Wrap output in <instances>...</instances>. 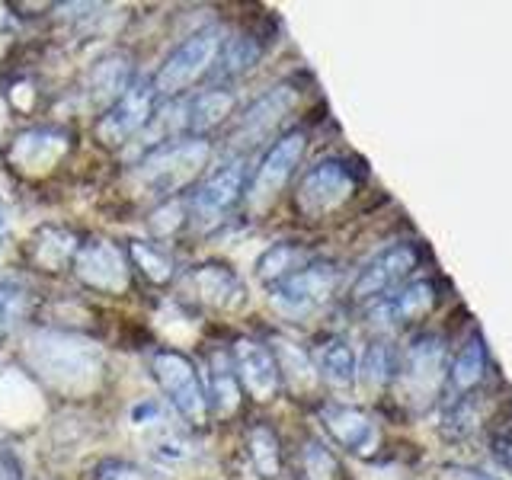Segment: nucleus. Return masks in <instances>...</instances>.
I'll return each mask as SVG.
<instances>
[{
    "instance_id": "obj_5",
    "label": "nucleus",
    "mask_w": 512,
    "mask_h": 480,
    "mask_svg": "<svg viewBox=\"0 0 512 480\" xmlns=\"http://www.w3.org/2000/svg\"><path fill=\"white\" fill-rule=\"evenodd\" d=\"M359 189V173L356 167L343 157H324L314 167L301 173L295 186V212L308 221H320L356 196Z\"/></svg>"
},
{
    "instance_id": "obj_10",
    "label": "nucleus",
    "mask_w": 512,
    "mask_h": 480,
    "mask_svg": "<svg viewBox=\"0 0 512 480\" xmlns=\"http://www.w3.org/2000/svg\"><path fill=\"white\" fill-rule=\"evenodd\" d=\"M74 276L84 282L90 292L100 295H125L132 285V263L128 253L106 237L80 240L74 256Z\"/></svg>"
},
{
    "instance_id": "obj_29",
    "label": "nucleus",
    "mask_w": 512,
    "mask_h": 480,
    "mask_svg": "<svg viewBox=\"0 0 512 480\" xmlns=\"http://www.w3.org/2000/svg\"><path fill=\"white\" fill-rule=\"evenodd\" d=\"M269 349H272V356H276L282 384H288L292 391H311L314 384L320 381L317 372H314V365H311V356L304 349H298L295 343L276 340V343H269Z\"/></svg>"
},
{
    "instance_id": "obj_39",
    "label": "nucleus",
    "mask_w": 512,
    "mask_h": 480,
    "mask_svg": "<svg viewBox=\"0 0 512 480\" xmlns=\"http://www.w3.org/2000/svg\"><path fill=\"white\" fill-rule=\"evenodd\" d=\"M4 231H7V205L0 202V244H4Z\"/></svg>"
},
{
    "instance_id": "obj_26",
    "label": "nucleus",
    "mask_w": 512,
    "mask_h": 480,
    "mask_svg": "<svg viewBox=\"0 0 512 480\" xmlns=\"http://www.w3.org/2000/svg\"><path fill=\"white\" fill-rule=\"evenodd\" d=\"M247 455L253 471L263 480H276L282 474V439L266 423H253L247 432Z\"/></svg>"
},
{
    "instance_id": "obj_37",
    "label": "nucleus",
    "mask_w": 512,
    "mask_h": 480,
    "mask_svg": "<svg viewBox=\"0 0 512 480\" xmlns=\"http://www.w3.org/2000/svg\"><path fill=\"white\" fill-rule=\"evenodd\" d=\"M189 455V442L183 439H164L157 445V458H164V461H180Z\"/></svg>"
},
{
    "instance_id": "obj_25",
    "label": "nucleus",
    "mask_w": 512,
    "mask_h": 480,
    "mask_svg": "<svg viewBox=\"0 0 512 480\" xmlns=\"http://www.w3.org/2000/svg\"><path fill=\"white\" fill-rule=\"evenodd\" d=\"M400 368V352L388 340H372L365 346L359 368H356V381H362L368 391H384L391 388Z\"/></svg>"
},
{
    "instance_id": "obj_11",
    "label": "nucleus",
    "mask_w": 512,
    "mask_h": 480,
    "mask_svg": "<svg viewBox=\"0 0 512 480\" xmlns=\"http://www.w3.org/2000/svg\"><path fill=\"white\" fill-rule=\"evenodd\" d=\"M247 186V164L244 160H231L228 167L215 170L208 180L189 196V224L199 231L215 228L224 221V215L244 199Z\"/></svg>"
},
{
    "instance_id": "obj_3",
    "label": "nucleus",
    "mask_w": 512,
    "mask_h": 480,
    "mask_svg": "<svg viewBox=\"0 0 512 480\" xmlns=\"http://www.w3.org/2000/svg\"><path fill=\"white\" fill-rule=\"evenodd\" d=\"M445 375H448V346L442 336L439 333L413 336L410 346L400 352V368L394 378L397 397L413 413H423L445 391Z\"/></svg>"
},
{
    "instance_id": "obj_32",
    "label": "nucleus",
    "mask_w": 512,
    "mask_h": 480,
    "mask_svg": "<svg viewBox=\"0 0 512 480\" xmlns=\"http://www.w3.org/2000/svg\"><path fill=\"white\" fill-rule=\"evenodd\" d=\"M186 221H189V199L176 196V199H167L154 208L151 218H148V228L154 237H170V234L180 231Z\"/></svg>"
},
{
    "instance_id": "obj_22",
    "label": "nucleus",
    "mask_w": 512,
    "mask_h": 480,
    "mask_svg": "<svg viewBox=\"0 0 512 480\" xmlns=\"http://www.w3.org/2000/svg\"><path fill=\"white\" fill-rule=\"evenodd\" d=\"M135 84V68H132V58L125 52H109L90 68L87 77V96L93 106H112L119 96Z\"/></svg>"
},
{
    "instance_id": "obj_33",
    "label": "nucleus",
    "mask_w": 512,
    "mask_h": 480,
    "mask_svg": "<svg viewBox=\"0 0 512 480\" xmlns=\"http://www.w3.org/2000/svg\"><path fill=\"white\" fill-rule=\"evenodd\" d=\"M490 455L503 471L512 474V404L493 416L490 426Z\"/></svg>"
},
{
    "instance_id": "obj_14",
    "label": "nucleus",
    "mask_w": 512,
    "mask_h": 480,
    "mask_svg": "<svg viewBox=\"0 0 512 480\" xmlns=\"http://www.w3.org/2000/svg\"><path fill=\"white\" fill-rule=\"evenodd\" d=\"M228 356L234 365V375L240 381V391H247L256 404L276 400V394L282 391V375H279V365H276V356H272L269 343L240 336V340H234Z\"/></svg>"
},
{
    "instance_id": "obj_34",
    "label": "nucleus",
    "mask_w": 512,
    "mask_h": 480,
    "mask_svg": "<svg viewBox=\"0 0 512 480\" xmlns=\"http://www.w3.org/2000/svg\"><path fill=\"white\" fill-rule=\"evenodd\" d=\"M26 314V292L20 285L0 282V340L10 336V330L20 324Z\"/></svg>"
},
{
    "instance_id": "obj_7",
    "label": "nucleus",
    "mask_w": 512,
    "mask_h": 480,
    "mask_svg": "<svg viewBox=\"0 0 512 480\" xmlns=\"http://www.w3.org/2000/svg\"><path fill=\"white\" fill-rule=\"evenodd\" d=\"M336 285H340V266L330 260H308L292 276L269 285L266 292L272 308L282 311L285 317H304L324 308L330 295L336 292Z\"/></svg>"
},
{
    "instance_id": "obj_15",
    "label": "nucleus",
    "mask_w": 512,
    "mask_h": 480,
    "mask_svg": "<svg viewBox=\"0 0 512 480\" xmlns=\"http://www.w3.org/2000/svg\"><path fill=\"white\" fill-rule=\"evenodd\" d=\"M320 423H324L327 436L346 448L356 458H372L381 445V429L378 420L362 407L352 404H324L320 407Z\"/></svg>"
},
{
    "instance_id": "obj_38",
    "label": "nucleus",
    "mask_w": 512,
    "mask_h": 480,
    "mask_svg": "<svg viewBox=\"0 0 512 480\" xmlns=\"http://www.w3.org/2000/svg\"><path fill=\"white\" fill-rule=\"evenodd\" d=\"M157 416H160V407L154 404V400H144V404L132 407V423L135 426H144L148 420H157Z\"/></svg>"
},
{
    "instance_id": "obj_31",
    "label": "nucleus",
    "mask_w": 512,
    "mask_h": 480,
    "mask_svg": "<svg viewBox=\"0 0 512 480\" xmlns=\"http://www.w3.org/2000/svg\"><path fill=\"white\" fill-rule=\"evenodd\" d=\"M125 253H128V263H132L151 285H167L173 279L176 266H173V256H167V250L144 244V240H132Z\"/></svg>"
},
{
    "instance_id": "obj_19",
    "label": "nucleus",
    "mask_w": 512,
    "mask_h": 480,
    "mask_svg": "<svg viewBox=\"0 0 512 480\" xmlns=\"http://www.w3.org/2000/svg\"><path fill=\"white\" fill-rule=\"evenodd\" d=\"M189 288L199 304L218 314H237L247 304V285L234 269L221 263H202L189 272Z\"/></svg>"
},
{
    "instance_id": "obj_12",
    "label": "nucleus",
    "mask_w": 512,
    "mask_h": 480,
    "mask_svg": "<svg viewBox=\"0 0 512 480\" xmlns=\"http://www.w3.org/2000/svg\"><path fill=\"white\" fill-rule=\"evenodd\" d=\"M157 109V93L151 80H135L116 103H112L100 122H96V138H100L106 148H122L125 141H132L138 132L148 128Z\"/></svg>"
},
{
    "instance_id": "obj_24",
    "label": "nucleus",
    "mask_w": 512,
    "mask_h": 480,
    "mask_svg": "<svg viewBox=\"0 0 512 480\" xmlns=\"http://www.w3.org/2000/svg\"><path fill=\"white\" fill-rule=\"evenodd\" d=\"M208 378H212V384L205 388L208 394V410H212L215 416H221V420H228V416H234L240 410V400H244V391H240V381L234 375V365H231V356L228 352H215L212 362H208Z\"/></svg>"
},
{
    "instance_id": "obj_13",
    "label": "nucleus",
    "mask_w": 512,
    "mask_h": 480,
    "mask_svg": "<svg viewBox=\"0 0 512 480\" xmlns=\"http://www.w3.org/2000/svg\"><path fill=\"white\" fill-rule=\"evenodd\" d=\"M298 100H301V90L292 84V80L269 87L263 96H256V100L237 116V125L231 132V144L240 151H247V148H253V144L266 141L285 122L288 112L298 106Z\"/></svg>"
},
{
    "instance_id": "obj_18",
    "label": "nucleus",
    "mask_w": 512,
    "mask_h": 480,
    "mask_svg": "<svg viewBox=\"0 0 512 480\" xmlns=\"http://www.w3.org/2000/svg\"><path fill=\"white\" fill-rule=\"evenodd\" d=\"M490 375V352L480 330H474L468 340L461 343L455 352V359L448 362V375H445V404H455V400H468L484 394V384Z\"/></svg>"
},
{
    "instance_id": "obj_17",
    "label": "nucleus",
    "mask_w": 512,
    "mask_h": 480,
    "mask_svg": "<svg viewBox=\"0 0 512 480\" xmlns=\"http://www.w3.org/2000/svg\"><path fill=\"white\" fill-rule=\"evenodd\" d=\"M71 151V132L58 125L26 128L10 141V164L26 176H42Z\"/></svg>"
},
{
    "instance_id": "obj_9",
    "label": "nucleus",
    "mask_w": 512,
    "mask_h": 480,
    "mask_svg": "<svg viewBox=\"0 0 512 480\" xmlns=\"http://www.w3.org/2000/svg\"><path fill=\"white\" fill-rule=\"evenodd\" d=\"M304 151H308V135L304 132H288L282 138H276V144L263 154L260 167L253 170L250 186H247V208L253 215L266 212V208L279 199V192L288 186V180L295 176V170L301 167Z\"/></svg>"
},
{
    "instance_id": "obj_30",
    "label": "nucleus",
    "mask_w": 512,
    "mask_h": 480,
    "mask_svg": "<svg viewBox=\"0 0 512 480\" xmlns=\"http://www.w3.org/2000/svg\"><path fill=\"white\" fill-rule=\"evenodd\" d=\"M260 55H263L260 39H253V36H234V39H224L221 52H218V58H215L212 74H215V77H221V80L240 77V74H247L256 61H260Z\"/></svg>"
},
{
    "instance_id": "obj_16",
    "label": "nucleus",
    "mask_w": 512,
    "mask_h": 480,
    "mask_svg": "<svg viewBox=\"0 0 512 480\" xmlns=\"http://www.w3.org/2000/svg\"><path fill=\"white\" fill-rule=\"evenodd\" d=\"M436 304H439L436 279H410L388 298L368 304V317H372V324H378L381 330L384 327H410L416 320H423L426 314H432Z\"/></svg>"
},
{
    "instance_id": "obj_2",
    "label": "nucleus",
    "mask_w": 512,
    "mask_h": 480,
    "mask_svg": "<svg viewBox=\"0 0 512 480\" xmlns=\"http://www.w3.org/2000/svg\"><path fill=\"white\" fill-rule=\"evenodd\" d=\"M208 157H212V144L205 138H173L144 154L132 173V189L141 199H176L208 167Z\"/></svg>"
},
{
    "instance_id": "obj_27",
    "label": "nucleus",
    "mask_w": 512,
    "mask_h": 480,
    "mask_svg": "<svg viewBox=\"0 0 512 480\" xmlns=\"http://www.w3.org/2000/svg\"><path fill=\"white\" fill-rule=\"evenodd\" d=\"M308 260H314L308 250L292 244V240H282V244H272L269 250H263V256L256 260V279L269 288L282 282L285 276H292V272L301 269Z\"/></svg>"
},
{
    "instance_id": "obj_35",
    "label": "nucleus",
    "mask_w": 512,
    "mask_h": 480,
    "mask_svg": "<svg viewBox=\"0 0 512 480\" xmlns=\"http://www.w3.org/2000/svg\"><path fill=\"white\" fill-rule=\"evenodd\" d=\"M93 480H157V477L132 461H103L100 468H96Z\"/></svg>"
},
{
    "instance_id": "obj_21",
    "label": "nucleus",
    "mask_w": 512,
    "mask_h": 480,
    "mask_svg": "<svg viewBox=\"0 0 512 480\" xmlns=\"http://www.w3.org/2000/svg\"><path fill=\"white\" fill-rule=\"evenodd\" d=\"M77 247H80V237L71 228H61V224H42V228L29 240V260L39 272L58 276V272L74 266Z\"/></svg>"
},
{
    "instance_id": "obj_23",
    "label": "nucleus",
    "mask_w": 512,
    "mask_h": 480,
    "mask_svg": "<svg viewBox=\"0 0 512 480\" xmlns=\"http://www.w3.org/2000/svg\"><path fill=\"white\" fill-rule=\"evenodd\" d=\"M234 109V93L215 87V90H202L192 96L189 103H183V132H189V138H202L208 128L221 125L231 116Z\"/></svg>"
},
{
    "instance_id": "obj_6",
    "label": "nucleus",
    "mask_w": 512,
    "mask_h": 480,
    "mask_svg": "<svg viewBox=\"0 0 512 480\" xmlns=\"http://www.w3.org/2000/svg\"><path fill=\"white\" fill-rule=\"evenodd\" d=\"M151 372L160 384V391L170 400V407L183 416L189 426H205L212 410H208V394L199 378V368L189 356L176 349H160L151 359Z\"/></svg>"
},
{
    "instance_id": "obj_28",
    "label": "nucleus",
    "mask_w": 512,
    "mask_h": 480,
    "mask_svg": "<svg viewBox=\"0 0 512 480\" xmlns=\"http://www.w3.org/2000/svg\"><path fill=\"white\" fill-rule=\"evenodd\" d=\"M298 480H343V464L333 455V448L320 439H304L295 455Z\"/></svg>"
},
{
    "instance_id": "obj_4",
    "label": "nucleus",
    "mask_w": 512,
    "mask_h": 480,
    "mask_svg": "<svg viewBox=\"0 0 512 480\" xmlns=\"http://www.w3.org/2000/svg\"><path fill=\"white\" fill-rule=\"evenodd\" d=\"M221 45H224V32L218 26H205L192 32V36H186L151 77L157 100H176V96H183L196 80H202L215 68Z\"/></svg>"
},
{
    "instance_id": "obj_20",
    "label": "nucleus",
    "mask_w": 512,
    "mask_h": 480,
    "mask_svg": "<svg viewBox=\"0 0 512 480\" xmlns=\"http://www.w3.org/2000/svg\"><path fill=\"white\" fill-rule=\"evenodd\" d=\"M311 356V365L320 381H327L330 388H352L356 384V368H359V359H356V349L349 346L346 336H320L314 343V349L308 352Z\"/></svg>"
},
{
    "instance_id": "obj_1",
    "label": "nucleus",
    "mask_w": 512,
    "mask_h": 480,
    "mask_svg": "<svg viewBox=\"0 0 512 480\" xmlns=\"http://www.w3.org/2000/svg\"><path fill=\"white\" fill-rule=\"evenodd\" d=\"M26 362L61 394H87L103 372V352L93 340L64 330H39L26 340Z\"/></svg>"
},
{
    "instance_id": "obj_36",
    "label": "nucleus",
    "mask_w": 512,
    "mask_h": 480,
    "mask_svg": "<svg viewBox=\"0 0 512 480\" xmlns=\"http://www.w3.org/2000/svg\"><path fill=\"white\" fill-rule=\"evenodd\" d=\"M0 480H23V461L7 445H0Z\"/></svg>"
},
{
    "instance_id": "obj_8",
    "label": "nucleus",
    "mask_w": 512,
    "mask_h": 480,
    "mask_svg": "<svg viewBox=\"0 0 512 480\" xmlns=\"http://www.w3.org/2000/svg\"><path fill=\"white\" fill-rule=\"evenodd\" d=\"M423 263V250L420 244H410V240H400V244L384 247L378 256H372L362 272L356 276L349 288V298L356 304H375L381 298H388L391 292H397L400 285H407L413 279V272Z\"/></svg>"
}]
</instances>
